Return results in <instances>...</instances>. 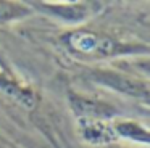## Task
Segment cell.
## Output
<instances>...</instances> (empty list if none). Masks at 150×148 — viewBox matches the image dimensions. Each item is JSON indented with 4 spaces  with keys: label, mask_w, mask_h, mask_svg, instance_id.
Here are the masks:
<instances>
[{
    "label": "cell",
    "mask_w": 150,
    "mask_h": 148,
    "mask_svg": "<svg viewBox=\"0 0 150 148\" xmlns=\"http://www.w3.org/2000/svg\"><path fill=\"white\" fill-rule=\"evenodd\" d=\"M58 42L68 55L81 61H108L116 58H147L150 47L145 42L126 40L107 31L91 27H71L58 37Z\"/></svg>",
    "instance_id": "obj_1"
},
{
    "label": "cell",
    "mask_w": 150,
    "mask_h": 148,
    "mask_svg": "<svg viewBox=\"0 0 150 148\" xmlns=\"http://www.w3.org/2000/svg\"><path fill=\"white\" fill-rule=\"evenodd\" d=\"M86 76L94 84L105 87L111 92L131 97V98L142 100L144 103L149 101V95H150L149 80L142 79L136 74L124 73V69L95 66V68H89Z\"/></svg>",
    "instance_id": "obj_2"
},
{
    "label": "cell",
    "mask_w": 150,
    "mask_h": 148,
    "mask_svg": "<svg viewBox=\"0 0 150 148\" xmlns=\"http://www.w3.org/2000/svg\"><path fill=\"white\" fill-rule=\"evenodd\" d=\"M29 5L34 11L73 27H79L103 8L100 2H29Z\"/></svg>",
    "instance_id": "obj_3"
},
{
    "label": "cell",
    "mask_w": 150,
    "mask_h": 148,
    "mask_svg": "<svg viewBox=\"0 0 150 148\" xmlns=\"http://www.w3.org/2000/svg\"><path fill=\"white\" fill-rule=\"evenodd\" d=\"M0 92L24 109H36L39 105V92L31 82L20 76L10 64L0 60Z\"/></svg>",
    "instance_id": "obj_4"
},
{
    "label": "cell",
    "mask_w": 150,
    "mask_h": 148,
    "mask_svg": "<svg viewBox=\"0 0 150 148\" xmlns=\"http://www.w3.org/2000/svg\"><path fill=\"white\" fill-rule=\"evenodd\" d=\"M68 103L74 118H94V119L113 121L115 118L121 116L120 109L111 101L89 95V93L76 92V90L68 92Z\"/></svg>",
    "instance_id": "obj_5"
},
{
    "label": "cell",
    "mask_w": 150,
    "mask_h": 148,
    "mask_svg": "<svg viewBox=\"0 0 150 148\" xmlns=\"http://www.w3.org/2000/svg\"><path fill=\"white\" fill-rule=\"evenodd\" d=\"M74 129L81 142L91 147H113L118 143V137L111 127V121L74 118Z\"/></svg>",
    "instance_id": "obj_6"
},
{
    "label": "cell",
    "mask_w": 150,
    "mask_h": 148,
    "mask_svg": "<svg viewBox=\"0 0 150 148\" xmlns=\"http://www.w3.org/2000/svg\"><path fill=\"white\" fill-rule=\"evenodd\" d=\"M111 127H113L115 134L120 140H126L131 143L140 145V147L147 148L150 143V130L144 122L137 121L132 118H115L111 121Z\"/></svg>",
    "instance_id": "obj_7"
},
{
    "label": "cell",
    "mask_w": 150,
    "mask_h": 148,
    "mask_svg": "<svg viewBox=\"0 0 150 148\" xmlns=\"http://www.w3.org/2000/svg\"><path fill=\"white\" fill-rule=\"evenodd\" d=\"M29 2H13V0H0V26H10L15 23L24 21L34 15Z\"/></svg>",
    "instance_id": "obj_8"
},
{
    "label": "cell",
    "mask_w": 150,
    "mask_h": 148,
    "mask_svg": "<svg viewBox=\"0 0 150 148\" xmlns=\"http://www.w3.org/2000/svg\"><path fill=\"white\" fill-rule=\"evenodd\" d=\"M5 142V145H7V148H21V147H18V145H15V143H10V142H7V140H4Z\"/></svg>",
    "instance_id": "obj_9"
},
{
    "label": "cell",
    "mask_w": 150,
    "mask_h": 148,
    "mask_svg": "<svg viewBox=\"0 0 150 148\" xmlns=\"http://www.w3.org/2000/svg\"><path fill=\"white\" fill-rule=\"evenodd\" d=\"M115 148H127V147H116V145H113Z\"/></svg>",
    "instance_id": "obj_10"
}]
</instances>
